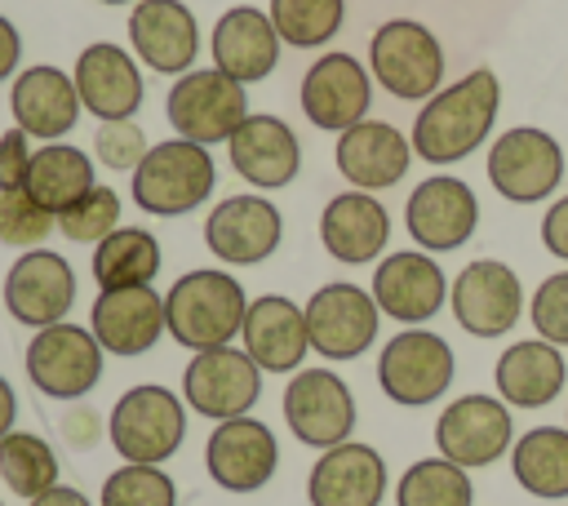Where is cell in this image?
I'll return each mask as SVG.
<instances>
[{"label": "cell", "mask_w": 568, "mask_h": 506, "mask_svg": "<svg viewBox=\"0 0 568 506\" xmlns=\"http://www.w3.org/2000/svg\"><path fill=\"white\" fill-rule=\"evenodd\" d=\"M501 111V80L488 67L466 71L462 80L444 84L435 98L422 102L413 120V155L426 164H457L479 151V142L493 133Z\"/></svg>", "instance_id": "1"}, {"label": "cell", "mask_w": 568, "mask_h": 506, "mask_svg": "<svg viewBox=\"0 0 568 506\" xmlns=\"http://www.w3.org/2000/svg\"><path fill=\"white\" fill-rule=\"evenodd\" d=\"M244 315H248L244 284L217 266H195V271L178 275L164 293L169 337L178 346H186L191 355L213 351V346H231L244 328Z\"/></svg>", "instance_id": "2"}, {"label": "cell", "mask_w": 568, "mask_h": 506, "mask_svg": "<svg viewBox=\"0 0 568 506\" xmlns=\"http://www.w3.org/2000/svg\"><path fill=\"white\" fill-rule=\"evenodd\" d=\"M213 182H217V169L209 146L169 138V142H155L146 160L133 169L129 195L151 217H182L213 195Z\"/></svg>", "instance_id": "3"}, {"label": "cell", "mask_w": 568, "mask_h": 506, "mask_svg": "<svg viewBox=\"0 0 568 506\" xmlns=\"http://www.w3.org/2000/svg\"><path fill=\"white\" fill-rule=\"evenodd\" d=\"M106 435L124 462L164 466L186 439V399L160 382H138L111 404Z\"/></svg>", "instance_id": "4"}, {"label": "cell", "mask_w": 568, "mask_h": 506, "mask_svg": "<svg viewBox=\"0 0 568 506\" xmlns=\"http://www.w3.org/2000/svg\"><path fill=\"white\" fill-rule=\"evenodd\" d=\"M368 75L395 102H426L444 89V44L417 18H390L368 40Z\"/></svg>", "instance_id": "5"}, {"label": "cell", "mask_w": 568, "mask_h": 506, "mask_svg": "<svg viewBox=\"0 0 568 506\" xmlns=\"http://www.w3.org/2000/svg\"><path fill=\"white\" fill-rule=\"evenodd\" d=\"M164 115L178 138L213 146V142H226L248 120V93L240 80H231L217 67H191L186 75L173 80L164 98Z\"/></svg>", "instance_id": "6"}, {"label": "cell", "mask_w": 568, "mask_h": 506, "mask_svg": "<svg viewBox=\"0 0 568 506\" xmlns=\"http://www.w3.org/2000/svg\"><path fill=\"white\" fill-rule=\"evenodd\" d=\"M453 373H457L453 346L430 328H404L377 355V386L399 408H426L444 399Z\"/></svg>", "instance_id": "7"}, {"label": "cell", "mask_w": 568, "mask_h": 506, "mask_svg": "<svg viewBox=\"0 0 568 506\" xmlns=\"http://www.w3.org/2000/svg\"><path fill=\"white\" fill-rule=\"evenodd\" d=\"M102 360H106V351L98 346L93 328L71 324V320L36 328V337L27 342V355H22L31 386L49 399H84L102 382Z\"/></svg>", "instance_id": "8"}, {"label": "cell", "mask_w": 568, "mask_h": 506, "mask_svg": "<svg viewBox=\"0 0 568 506\" xmlns=\"http://www.w3.org/2000/svg\"><path fill=\"white\" fill-rule=\"evenodd\" d=\"M510 444H515V417L501 395H484V391L457 395L435 417V448L462 470H484L510 457Z\"/></svg>", "instance_id": "9"}, {"label": "cell", "mask_w": 568, "mask_h": 506, "mask_svg": "<svg viewBox=\"0 0 568 506\" xmlns=\"http://www.w3.org/2000/svg\"><path fill=\"white\" fill-rule=\"evenodd\" d=\"M484 169L501 200L541 204L564 182V146L537 124H515L501 138H493Z\"/></svg>", "instance_id": "10"}, {"label": "cell", "mask_w": 568, "mask_h": 506, "mask_svg": "<svg viewBox=\"0 0 568 506\" xmlns=\"http://www.w3.org/2000/svg\"><path fill=\"white\" fill-rule=\"evenodd\" d=\"M280 408H284L293 439L320 453L346 444L359 422L355 395L333 368H297L280 395Z\"/></svg>", "instance_id": "11"}, {"label": "cell", "mask_w": 568, "mask_h": 506, "mask_svg": "<svg viewBox=\"0 0 568 506\" xmlns=\"http://www.w3.org/2000/svg\"><path fill=\"white\" fill-rule=\"evenodd\" d=\"M448 311L479 342L506 337L524 315V284L501 257H475L453 275Z\"/></svg>", "instance_id": "12"}, {"label": "cell", "mask_w": 568, "mask_h": 506, "mask_svg": "<svg viewBox=\"0 0 568 506\" xmlns=\"http://www.w3.org/2000/svg\"><path fill=\"white\" fill-rule=\"evenodd\" d=\"M306 337H311V351L324 355V360H359L373 342H377V302L368 289L351 284V280H333V284H320L306 306Z\"/></svg>", "instance_id": "13"}, {"label": "cell", "mask_w": 568, "mask_h": 506, "mask_svg": "<svg viewBox=\"0 0 568 506\" xmlns=\"http://www.w3.org/2000/svg\"><path fill=\"white\" fill-rule=\"evenodd\" d=\"M475 226H479V200L470 182L453 173H430L408 191L404 231L422 253H453L470 244Z\"/></svg>", "instance_id": "14"}, {"label": "cell", "mask_w": 568, "mask_h": 506, "mask_svg": "<svg viewBox=\"0 0 568 506\" xmlns=\"http://www.w3.org/2000/svg\"><path fill=\"white\" fill-rule=\"evenodd\" d=\"M262 395V368L248 360V351L235 346H213L195 351L191 364L182 368V399L209 422H231L244 417Z\"/></svg>", "instance_id": "15"}, {"label": "cell", "mask_w": 568, "mask_h": 506, "mask_svg": "<svg viewBox=\"0 0 568 506\" xmlns=\"http://www.w3.org/2000/svg\"><path fill=\"white\" fill-rule=\"evenodd\" d=\"M448 275L435 262V253L422 249H395L373 266V302L382 315L399 320L404 328H422L426 320H435L448 302Z\"/></svg>", "instance_id": "16"}, {"label": "cell", "mask_w": 568, "mask_h": 506, "mask_svg": "<svg viewBox=\"0 0 568 506\" xmlns=\"http://www.w3.org/2000/svg\"><path fill=\"white\" fill-rule=\"evenodd\" d=\"M280 240H284V217L257 191L226 195L204 217V244L226 266H257L280 249Z\"/></svg>", "instance_id": "17"}, {"label": "cell", "mask_w": 568, "mask_h": 506, "mask_svg": "<svg viewBox=\"0 0 568 506\" xmlns=\"http://www.w3.org/2000/svg\"><path fill=\"white\" fill-rule=\"evenodd\" d=\"M75 306V271L53 249H27L4 275V311L27 328L62 324Z\"/></svg>", "instance_id": "18"}, {"label": "cell", "mask_w": 568, "mask_h": 506, "mask_svg": "<svg viewBox=\"0 0 568 506\" xmlns=\"http://www.w3.org/2000/svg\"><path fill=\"white\" fill-rule=\"evenodd\" d=\"M275 466H280L275 431L266 422H257L253 413L217 422L213 435L204 439V470L226 493H257V488H266Z\"/></svg>", "instance_id": "19"}, {"label": "cell", "mask_w": 568, "mask_h": 506, "mask_svg": "<svg viewBox=\"0 0 568 506\" xmlns=\"http://www.w3.org/2000/svg\"><path fill=\"white\" fill-rule=\"evenodd\" d=\"M373 75L351 53H320L302 75V115L324 133H346L368 120Z\"/></svg>", "instance_id": "20"}, {"label": "cell", "mask_w": 568, "mask_h": 506, "mask_svg": "<svg viewBox=\"0 0 568 506\" xmlns=\"http://www.w3.org/2000/svg\"><path fill=\"white\" fill-rule=\"evenodd\" d=\"M89 328H93V337L106 355H120V360L146 355L160 342V333H169L164 297L151 284L98 289V297L89 306Z\"/></svg>", "instance_id": "21"}, {"label": "cell", "mask_w": 568, "mask_h": 506, "mask_svg": "<svg viewBox=\"0 0 568 506\" xmlns=\"http://www.w3.org/2000/svg\"><path fill=\"white\" fill-rule=\"evenodd\" d=\"M226 155H231V169L262 195L288 186L302 169V142L293 124L271 111H248V120L226 138Z\"/></svg>", "instance_id": "22"}, {"label": "cell", "mask_w": 568, "mask_h": 506, "mask_svg": "<svg viewBox=\"0 0 568 506\" xmlns=\"http://www.w3.org/2000/svg\"><path fill=\"white\" fill-rule=\"evenodd\" d=\"M129 44L142 67L186 75L200 58V22L182 0H138L129 9Z\"/></svg>", "instance_id": "23"}, {"label": "cell", "mask_w": 568, "mask_h": 506, "mask_svg": "<svg viewBox=\"0 0 568 506\" xmlns=\"http://www.w3.org/2000/svg\"><path fill=\"white\" fill-rule=\"evenodd\" d=\"M382 497H386V457L359 439L324 448L306 475L311 506H382Z\"/></svg>", "instance_id": "24"}, {"label": "cell", "mask_w": 568, "mask_h": 506, "mask_svg": "<svg viewBox=\"0 0 568 506\" xmlns=\"http://www.w3.org/2000/svg\"><path fill=\"white\" fill-rule=\"evenodd\" d=\"M337 173L351 182V191H386L395 186L413 164V142L386 120H359L346 133H337L333 146Z\"/></svg>", "instance_id": "25"}, {"label": "cell", "mask_w": 568, "mask_h": 506, "mask_svg": "<svg viewBox=\"0 0 568 506\" xmlns=\"http://www.w3.org/2000/svg\"><path fill=\"white\" fill-rule=\"evenodd\" d=\"M71 80L80 89V107L98 120H133L146 93L133 53H124V44H111V40L80 49Z\"/></svg>", "instance_id": "26"}, {"label": "cell", "mask_w": 568, "mask_h": 506, "mask_svg": "<svg viewBox=\"0 0 568 506\" xmlns=\"http://www.w3.org/2000/svg\"><path fill=\"white\" fill-rule=\"evenodd\" d=\"M9 111H13V124L27 133V138H44V142H58L75 129L80 120V89L67 71L40 62V67H22L13 75V89H9Z\"/></svg>", "instance_id": "27"}, {"label": "cell", "mask_w": 568, "mask_h": 506, "mask_svg": "<svg viewBox=\"0 0 568 506\" xmlns=\"http://www.w3.org/2000/svg\"><path fill=\"white\" fill-rule=\"evenodd\" d=\"M244 351L248 360L262 368V373H297L306 351H311V337H306V315L293 297L284 293H262L248 302V315H244Z\"/></svg>", "instance_id": "28"}, {"label": "cell", "mask_w": 568, "mask_h": 506, "mask_svg": "<svg viewBox=\"0 0 568 506\" xmlns=\"http://www.w3.org/2000/svg\"><path fill=\"white\" fill-rule=\"evenodd\" d=\"M320 244L346 266H368L390 244V213L373 191H342L320 213Z\"/></svg>", "instance_id": "29"}, {"label": "cell", "mask_w": 568, "mask_h": 506, "mask_svg": "<svg viewBox=\"0 0 568 506\" xmlns=\"http://www.w3.org/2000/svg\"><path fill=\"white\" fill-rule=\"evenodd\" d=\"M280 44H284V40H280L271 13L253 9V4L226 9V13L217 18V27H213V40H209L213 67L226 71V75L240 80V84L266 80V75L275 71V62H280Z\"/></svg>", "instance_id": "30"}, {"label": "cell", "mask_w": 568, "mask_h": 506, "mask_svg": "<svg viewBox=\"0 0 568 506\" xmlns=\"http://www.w3.org/2000/svg\"><path fill=\"white\" fill-rule=\"evenodd\" d=\"M564 382H568V360L546 337H519L493 364V386L510 408H546L559 399Z\"/></svg>", "instance_id": "31"}, {"label": "cell", "mask_w": 568, "mask_h": 506, "mask_svg": "<svg viewBox=\"0 0 568 506\" xmlns=\"http://www.w3.org/2000/svg\"><path fill=\"white\" fill-rule=\"evenodd\" d=\"M98 182H93V160L89 151L71 146V142H44L31 151V169H27V195L49 209L53 217L67 213L80 195H89Z\"/></svg>", "instance_id": "32"}, {"label": "cell", "mask_w": 568, "mask_h": 506, "mask_svg": "<svg viewBox=\"0 0 568 506\" xmlns=\"http://www.w3.org/2000/svg\"><path fill=\"white\" fill-rule=\"evenodd\" d=\"M510 475L528 497H568V426H532L510 444Z\"/></svg>", "instance_id": "33"}, {"label": "cell", "mask_w": 568, "mask_h": 506, "mask_svg": "<svg viewBox=\"0 0 568 506\" xmlns=\"http://www.w3.org/2000/svg\"><path fill=\"white\" fill-rule=\"evenodd\" d=\"M160 240L146 226H115L102 244H93V280L98 289H133L160 275Z\"/></svg>", "instance_id": "34"}, {"label": "cell", "mask_w": 568, "mask_h": 506, "mask_svg": "<svg viewBox=\"0 0 568 506\" xmlns=\"http://www.w3.org/2000/svg\"><path fill=\"white\" fill-rule=\"evenodd\" d=\"M0 479H4L9 493L27 497V502L49 493L58 484V453H53V444L44 435H36V431H18L13 426L0 439Z\"/></svg>", "instance_id": "35"}, {"label": "cell", "mask_w": 568, "mask_h": 506, "mask_svg": "<svg viewBox=\"0 0 568 506\" xmlns=\"http://www.w3.org/2000/svg\"><path fill=\"white\" fill-rule=\"evenodd\" d=\"M395 506H475L470 470H462L448 457H422L413 462L395 484Z\"/></svg>", "instance_id": "36"}, {"label": "cell", "mask_w": 568, "mask_h": 506, "mask_svg": "<svg viewBox=\"0 0 568 506\" xmlns=\"http://www.w3.org/2000/svg\"><path fill=\"white\" fill-rule=\"evenodd\" d=\"M346 0H271V22L284 44L320 49L342 31Z\"/></svg>", "instance_id": "37"}, {"label": "cell", "mask_w": 568, "mask_h": 506, "mask_svg": "<svg viewBox=\"0 0 568 506\" xmlns=\"http://www.w3.org/2000/svg\"><path fill=\"white\" fill-rule=\"evenodd\" d=\"M98 506H178V484L164 466L124 462L102 479Z\"/></svg>", "instance_id": "38"}, {"label": "cell", "mask_w": 568, "mask_h": 506, "mask_svg": "<svg viewBox=\"0 0 568 506\" xmlns=\"http://www.w3.org/2000/svg\"><path fill=\"white\" fill-rule=\"evenodd\" d=\"M115 226H120V195L102 182L89 195H80L67 213H58V231L75 244H102Z\"/></svg>", "instance_id": "39"}, {"label": "cell", "mask_w": 568, "mask_h": 506, "mask_svg": "<svg viewBox=\"0 0 568 506\" xmlns=\"http://www.w3.org/2000/svg\"><path fill=\"white\" fill-rule=\"evenodd\" d=\"M58 226L49 209H40L27 191H0V244L9 249H40L44 235Z\"/></svg>", "instance_id": "40"}, {"label": "cell", "mask_w": 568, "mask_h": 506, "mask_svg": "<svg viewBox=\"0 0 568 506\" xmlns=\"http://www.w3.org/2000/svg\"><path fill=\"white\" fill-rule=\"evenodd\" d=\"M151 142L138 120H102L93 133V160L111 173H133L146 160Z\"/></svg>", "instance_id": "41"}, {"label": "cell", "mask_w": 568, "mask_h": 506, "mask_svg": "<svg viewBox=\"0 0 568 506\" xmlns=\"http://www.w3.org/2000/svg\"><path fill=\"white\" fill-rule=\"evenodd\" d=\"M528 320H532L537 337L568 346V271H555L537 284V293L528 302Z\"/></svg>", "instance_id": "42"}, {"label": "cell", "mask_w": 568, "mask_h": 506, "mask_svg": "<svg viewBox=\"0 0 568 506\" xmlns=\"http://www.w3.org/2000/svg\"><path fill=\"white\" fill-rule=\"evenodd\" d=\"M31 169V138L13 124L0 133V191H22Z\"/></svg>", "instance_id": "43"}, {"label": "cell", "mask_w": 568, "mask_h": 506, "mask_svg": "<svg viewBox=\"0 0 568 506\" xmlns=\"http://www.w3.org/2000/svg\"><path fill=\"white\" fill-rule=\"evenodd\" d=\"M541 244H546V253H555V257L568 262V195H559L541 213Z\"/></svg>", "instance_id": "44"}, {"label": "cell", "mask_w": 568, "mask_h": 506, "mask_svg": "<svg viewBox=\"0 0 568 506\" xmlns=\"http://www.w3.org/2000/svg\"><path fill=\"white\" fill-rule=\"evenodd\" d=\"M18 62H22V36H18V27L0 13V80H13V75H18Z\"/></svg>", "instance_id": "45"}, {"label": "cell", "mask_w": 568, "mask_h": 506, "mask_svg": "<svg viewBox=\"0 0 568 506\" xmlns=\"http://www.w3.org/2000/svg\"><path fill=\"white\" fill-rule=\"evenodd\" d=\"M62 431H67V439H71L75 448H84V444H93V439H98V417H93V413H84V408H75V413H67Z\"/></svg>", "instance_id": "46"}, {"label": "cell", "mask_w": 568, "mask_h": 506, "mask_svg": "<svg viewBox=\"0 0 568 506\" xmlns=\"http://www.w3.org/2000/svg\"><path fill=\"white\" fill-rule=\"evenodd\" d=\"M27 506H93L80 488H71V484H53L49 493H40V497H31Z\"/></svg>", "instance_id": "47"}, {"label": "cell", "mask_w": 568, "mask_h": 506, "mask_svg": "<svg viewBox=\"0 0 568 506\" xmlns=\"http://www.w3.org/2000/svg\"><path fill=\"white\" fill-rule=\"evenodd\" d=\"M13 426H18V395H13L9 377L0 373V439H4Z\"/></svg>", "instance_id": "48"}, {"label": "cell", "mask_w": 568, "mask_h": 506, "mask_svg": "<svg viewBox=\"0 0 568 506\" xmlns=\"http://www.w3.org/2000/svg\"><path fill=\"white\" fill-rule=\"evenodd\" d=\"M98 4H138V0H98Z\"/></svg>", "instance_id": "49"}]
</instances>
